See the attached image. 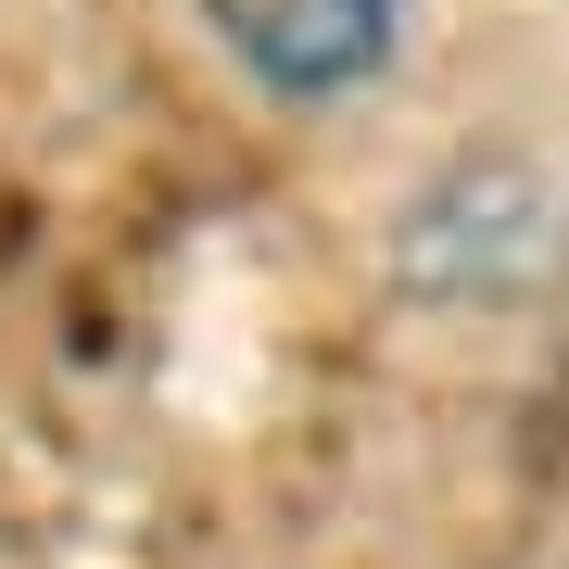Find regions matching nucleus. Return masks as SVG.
Segmentation results:
<instances>
[{"mask_svg": "<svg viewBox=\"0 0 569 569\" xmlns=\"http://www.w3.org/2000/svg\"><path fill=\"white\" fill-rule=\"evenodd\" d=\"M190 13L291 114H342L406 63V0H190Z\"/></svg>", "mask_w": 569, "mask_h": 569, "instance_id": "nucleus-1", "label": "nucleus"}]
</instances>
